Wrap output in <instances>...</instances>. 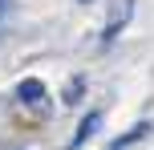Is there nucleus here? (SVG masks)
I'll return each instance as SVG.
<instances>
[{
	"instance_id": "obj_1",
	"label": "nucleus",
	"mask_w": 154,
	"mask_h": 150,
	"mask_svg": "<svg viewBox=\"0 0 154 150\" xmlns=\"http://www.w3.org/2000/svg\"><path fill=\"white\" fill-rule=\"evenodd\" d=\"M106 4H109V20H106V32H101V45H114L134 12V0H106Z\"/></svg>"
},
{
	"instance_id": "obj_2",
	"label": "nucleus",
	"mask_w": 154,
	"mask_h": 150,
	"mask_svg": "<svg viewBox=\"0 0 154 150\" xmlns=\"http://www.w3.org/2000/svg\"><path fill=\"white\" fill-rule=\"evenodd\" d=\"M16 97H20L29 110H45L49 106V93H45V85H41L37 77H24L20 85H16Z\"/></svg>"
},
{
	"instance_id": "obj_3",
	"label": "nucleus",
	"mask_w": 154,
	"mask_h": 150,
	"mask_svg": "<svg viewBox=\"0 0 154 150\" xmlns=\"http://www.w3.org/2000/svg\"><path fill=\"white\" fill-rule=\"evenodd\" d=\"M97 126H101V110H89L81 118V126H77V134H73V142H69V150H81L85 142H89L93 134H97Z\"/></svg>"
},
{
	"instance_id": "obj_4",
	"label": "nucleus",
	"mask_w": 154,
	"mask_h": 150,
	"mask_svg": "<svg viewBox=\"0 0 154 150\" xmlns=\"http://www.w3.org/2000/svg\"><path fill=\"white\" fill-rule=\"evenodd\" d=\"M150 134V122H138V126H130V134H122V138H114V146L109 150H126L130 142H142V138Z\"/></svg>"
},
{
	"instance_id": "obj_5",
	"label": "nucleus",
	"mask_w": 154,
	"mask_h": 150,
	"mask_svg": "<svg viewBox=\"0 0 154 150\" xmlns=\"http://www.w3.org/2000/svg\"><path fill=\"white\" fill-rule=\"evenodd\" d=\"M12 12V0H0V29H4V16Z\"/></svg>"
},
{
	"instance_id": "obj_6",
	"label": "nucleus",
	"mask_w": 154,
	"mask_h": 150,
	"mask_svg": "<svg viewBox=\"0 0 154 150\" xmlns=\"http://www.w3.org/2000/svg\"><path fill=\"white\" fill-rule=\"evenodd\" d=\"M77 4H89V0H77Z\"/></svg>"
}]
</instances>
